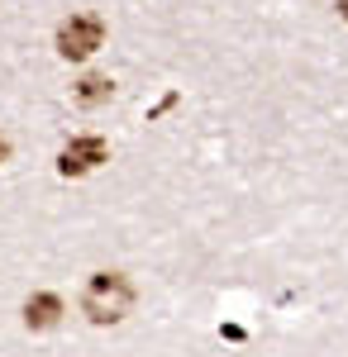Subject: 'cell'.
<instances>
[{
	"instance_id": "6",
	"label": "cell",
	"mask_w": 348,
	"mask_h": 357,
	"mask_svg": "<svg viewBox=\"0 0 348 357\" xmlns=\"http://www.w3.org/2000/svg\"><path fill=\"white\" fill-rule=\"evenodd\" d=\"M5 158H10V138H0V162H5Z\"/></svg>"
},
{
	"instance_id": "1",
	"label": "cell",
	"mask_w": 348,
	"mask_h": 357,
	"mask_svg": "<svg viewBox=\"0 0 348 357\" xmlns=\"http://www.w3.org/2000/svg\"><path fill=\"white\" fill-rule=\"evenodd\" d=\"M81 310L91 324H119L134 310V281L119 272H96L81 291Z\"/></svg>"
},
{
	"instance_id": "4",
	"label": "cell",
	"mask_w": 348,
	"mask_h": 357,
	"mask_svg": "<svg viewBox=\"0 0 348 357\" xmlns=\"http://www.w3.org/2000/svg\"><path fill=\"white\" fill-rule=\"evenodd\" d=\"M57 319H62V301H57L53 291H38V296L24 301V324L29 329H53Z\"/></svg>"
},
{
	"instance_id": "2",
	"label": "cell",
	"mask_w": 348,
	"mask_h": 357,
	"mask_svg": "<svg viewBox=\"0 0 348 357\" xmlns=\"http://www.w3.org/2000/svg\"><path fill=\"white\" fill-rule=\"evenodd\" d=\"M101 43H106V24L96 15H72V20H62V29H57V53L67 57V62L91 57Z\"/></svg>"
},
{
	"instance_id": "7",
	"label": "cell",
	"mask_w": 348,
	"mask_h": 357,
	"mask_svg": "<svg viewBox=\"0 0 348 357\" xmlns=\"http://www.w3.org/2000/svg\"><path fill=\"white\" fill-rule=\"evenodd\" d=\"M339 20H348V0H339Z\"/></svg>"
},
{
	"instance_id": "5",
	"label": "cell",
	"mask_w": 348,
	"mask_h": 357,
	"mask_svg": "<svg viewBox=\"0 0 348 357\" xmlns=\"http://www.w3.org/2000/svg\"><path fill=\"white\" fill-rule=\"evenodd\" d=\"M110 96H115V82H110V77H81V82L72 86V100H77V105H86V110L106 105Z\"/></svg>"
},
{
	"instance_id": "3",
	"label": "cell",
	"mask_w": 348,
	"mask_h": 357,
	"mask_svg": "<svg viewBox=\"0 0 348 357\" xmlns=\"http://www.w3.org/2000/svg\"><path fill=\"white\" fill-rule=\"evenodd\" d=\"M101 162H110V143L96 138V134L72 138V143L57 153V172H62V176H86V172H96Z\"/></svg>"
}]
</instances>
